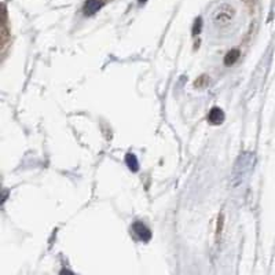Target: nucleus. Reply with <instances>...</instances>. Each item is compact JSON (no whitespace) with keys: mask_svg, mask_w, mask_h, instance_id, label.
<instances>
[{"mask_svg":"<svg viewBox=\"0 0 275 275\" xmlns=\"http://www.w3.org/2000/svg\"><path fill=\"white\" fill-rule=\"evenodd\" d=\"M132 231H134V234L137 235L138 238H140L142 241H149L151 238L150 230L144 226L143 223H140V221L134 223V226H132Z\"/></svg>","mask_w":275,"mask_h":275,"instance_id":"obj_1","label":"nucleus"},{"mask_svg":"<svg viewBox=\"0 0 275 275\" xmlns=\"http://www.w3.org/2000/svg\"><path fill=\"white\" fill-rule=\"evenodd\" d=\"M223 120H224L223 110L220 108H212L211 111H209V114H208V121L213 124V125H219V124L223 123Z\"/></svg>","mask_w":275,"mask_h":275,"instance_id":"obj_2","label":"nucleus"},{"mask_svg":"<svg viewBox=\"0 0 275 275\" xmlns=\"http://www.w3.org/2000/svg\"><path fill=\"white\" fill-rule=\"evenodd\" d=\"M103 6L102 0H87L84 4V14L85 15H92L99 11V8Z\"/></svg>","mask_w":275,"mask_h":275,"instance_id":"obj_3","label":"nucleus"},{"mask_svg":"<svg viewBox=\"0 0 275 275\" xmlns=\"http://www.w3.org/2000/svg\"><path fill=\"white\" fill-rule=\"evenodd\" d=\"M238 58H240V51L238 50H231L224 56V63L227 66H230V65H233V63L238 61Z\"/></svg>","mask_w":275,"mask_h":275,"instance_id":"obj_4","label":"nucleus"},{"mask_svg":"<svg viewBox=\"0 0 275 275\" xmlns=\"http://www.w3.org/2000/svg\"><path fill=\"white\" fill-rule=\"evenodd\" d=\"M125 161H127V165H128V168H130L131 171L137 172L138 169H139L138 160H137V157L134 156V154H127V158H125Z\"/></svg>","mask_w":275,"mask_h":275,"instance_id":"obj_5","label":"nucleus"},{"mask_svg":"<svg viewBox=\"0 0 275 275\" xmlns=\"http://www.w3.org/2000/svg\"><path fill=\"white\" fill-rule=\"evenodd\" d=\"M201 27H202V21H201V18H198L194 24V28H192V34L194 36H197L201 32Z\"/></svg>","mask_w":275,"mask_h":275,"instance_id":"obj_6","label":"nucleus"},{"mask_svg":"<svg viewBox=\"0 0 275 275\" xmlns=\"http://www.w3.org/2000/svg\"><path fill=\"white\" fill-rule=\"evenodd\" d=\"M208 82V77L206 76H202V77H199V80L195 82V87H204V84Z\"/></svg>","mask_w":275,"mask_h":275,"instance_id":"obj_7","label":"nucleus"},{"mask_svg":"<svg viewBox=\"0 0 275 275\" xmlns=\"http://www.w3.org/2000/svg\"><path fill=\"white\" fill-rule=\"evenodd\" d=\"M144 1H146V0H139V3H144Z\"/></svg>","mask_w":275,"mask_h":275,"instance_id":"obj_8","label":"nucleus"}]
</instances>
